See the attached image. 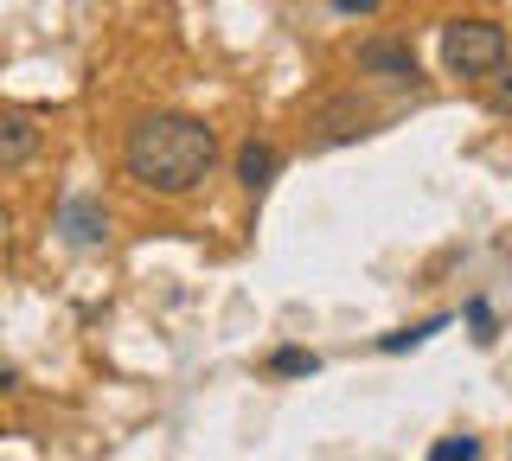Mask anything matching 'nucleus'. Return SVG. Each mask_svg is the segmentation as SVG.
Returning a JSON list of instances; mask_svg holds the SVG:
<instances>
[{
	"mask_svg": "<svg viewBox=\"0 0 512 461\" xmlns=\"http://www.w3.org/2000/svg\"><path fill=\"white\" fill-rule=\"evenodd\" d=\"M212 167H218V129L199 116H180V109L141 116L122 141V173L141 193H160V199L192 193Z\"/></svg>",
	"mask_w": 512,
	"mask_h": 461,
	"instance_id": "obj_1",
	"label": "nucleus"
},
{
	"mask_svg": "<svg viewBox=\"0 0 512 461\" xmlns=\"http://www.w3.org/2000/svg\"><path fill=\"white\" fill-rule=\"evenodd\" d=\"M506 58V26L493 20H448L442 26V71L448 77H493V65Z\"/></svg>",
	"mask_w": 512,
	"mask_h": 461,
	"instance_id": "obj_2",
	"label": "nucleus"
},
{
	"mask_svg": "<svg viewBox=\"0 0 512 461\" xmlns=\"http://www.w3.org/2000/svg\"><path fill=\"white\" fill-rule=\"evenodd\" d=\"M39 122L26 116V109H0V173H13V167H26L32 154H39Z\"/></svg>",
	"mask_w": 512,
	"mask_h": 461,
	"instance_id": "obj_3",
	"label": "nucleus"
},
{
	"mask_svg": "<svg viewBox=\"0 0 512 461\" xmlns=\"http://www.w3.org/2000/svg\"><path fill=\"white\" fill-rule=\"evenodd\" d=\"M58 231L71 237V244H84V250H90V244H103V237H109V212H103V199H84V193L64 199Z\"/></svg>",
	"mask_w": 512,
	"mask_h": 461,
	"instance_id": "obj_4",
	"label": "nucleus"
},
{
	"mask_svg": "<svg viewBox=\"0 0 512 461\" xmlns=\"http://www.w3.org/2000/svg\"><path fill=\"white\" fill-rule=\"evenodd\" d=\"M359 71H372V77H391V84H416V58H410V45H359Z\"/></svg>",
	"mask_w": 512,
	"mask_h": 461,
	"instance_id": "obj_5",
	"label": "nucleus"
},
{
	"mask_svg": "<svg viewBox=\"0 0 512 461\" xmlns=\"http://www.w3.org/2000/svg\"><path fill=\"white\" fill-rule=\"evenodd\" d=\"M269 180H276V148H269V141H244V148H237V186H244V193H256L263 199L269 193Z\"/></svg>",
	"mask_w": 512,
	"mask_h": 461,
	"instance_id": "obj_6",
	"label": "nucleus"
},
{
	"mask_svg": "<svg viewBox=\"0 0 512 461\" xmlns=\"http://www.w3.org/2000/svg\"><path fill=\"white\" fill-rule=\"evenodd\" d=\"M487 109L512 122V39H506V58H500V65H493V77H487Z\"/></svg>",
	"mask_w": 512,
	"mask_h": 461,
	"instance_id": "obj_7",
	"label": "nucleus"
},
{
	"mask_svg": "<svg viewBox=\"0 0 512 461\" xmlns=\"http://www.w3.org/2000/svg\"><path fill=\"white\" fill-rule=\"evenodd\" d=\"M448 321H442V314H436V321H423V327H404V333H384V353H410V346H423V340H436V333H442Z\"/></svg>",
	"mask_w": 512,
	"mask_h": 461,
	"instance_id": "obj_8",
	"label": "nucleus"
},
{
	"mask_svg": "<svg viewBox=\"0 0 512 461\" xmlns=\"http://www.w3.org/2000/svg\"><path fill=\"white\" fill-rule=\"evenodd\" d=\"M474 455H480L474 436H448V442H436V449H429V461H474Z\"/></svg>",
	"mask_w": 512,
	"mask_h": 461,
	"instance_id": "obj_9",
	"label": "nucleus"
},
{
	"mask_svg": "<svg viewBox=\"0 0 512 461\" xmlns=\"http://www.w3.org/2000/svg\"><path fill=\"white\" fill-rule=\"evenodd\" d=\"M314 365H320L314 353H301V346H282V353L269 359V372H282V378H288V372H314Z\"/></svg>",
	"mask_w": 512,
	"mask_h": 461,
	"instance_id": "obj_10",
	"label": "nucleus"
},
{
	"mask_svg": "<svg viewBox=\"0 0 512 461\" xmlns=\"http://www.w3.org/2000/svg\"><path fill=\"white\" fill-rule=\"evenodd\" d=\"M468 321H474V340L487 346L493 340V308H487V301H468Z\"/></svg>",
	"mask_w": 512,
	"mask_h": 461,
	"instance_id": "obj_11",
	"label": "nucleus"
},
{
	"mask_svg": "<svg viewBox=\"0 0 512 461\" xmlns=\"http://www.w3.org/2000/svg\"><path fill=\"white\" fill-rule=\"evenodd\" d=\"M7 391H20V372H13V365L0 359V397H7Z\"/></svg>",
	"mask_w": 512,
	"mask_h": 461,
	"instance_id": "obj_12",
	"label": "nucleus"
},
{
	"mask_svg": "<svg viewBox=\"0 0 512 461\" xmlns=\"http://www.w3.org/2000/svg\"><path fill=\"white\" fill-rule=\"evenodd\" d=\"M333 7H340V13H372L378 0H333Z\"/></svg>",
	"mask_w": 512,
	"mask_h": 461,
	"instance_id": "obj_13",
	"label": "nucleus"
}]
</instances>
